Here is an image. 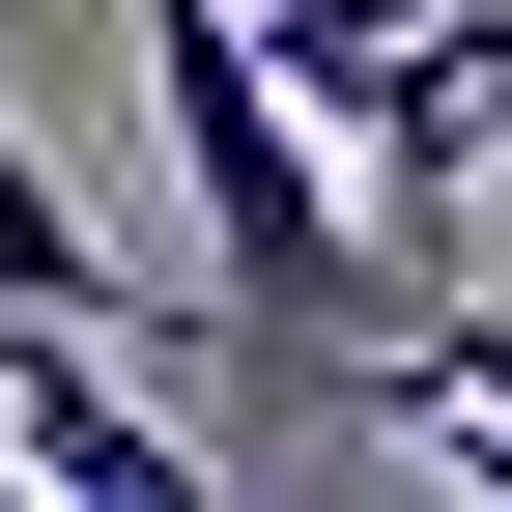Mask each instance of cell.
I'll return each mask as SVG.
<instances>
[{"label":"cell","mask_w":512,"mask_h":512,"mask_svg":"<svg viewBox=\"0 0 512 512\" xmlns=\"http://www.w3.org/2000/svg\"><path fill=\"white\" fill-rule=\"evenodd\" d=\"M143 114H171V200H200V313L285 399H399L427 256H370V143L285 86V29L256 0H143Z\"/></svg>","instance_id":"1"},{"label":"cell","mask_w":512,"mask_h":512,"mask_svg":"<svg viewBox=\"0 0 512 512\" xmlns=\"http://www.w3.org/2000/svg\"><path fill=\"white\" fill-rule=\"evenodd\" d=\"M399 427H512V285H427V342H399Z\"/></svg>","instance_id":"5"},{"label":"cell","mask_w":512,"mask_h":512,"mask_svg":"<svg viewBox=\"0 0 512 512\" xmlns=\"http://www.w3.org/2000/svg\"><path fill=\"white\" fill-rule=\"evenodd\" d=\"M256 29H285V86H313V114H370L427 29H456V0H256Z\"/></svg>","instance_id":"4"},{"label":"cell","mask_w":512,"mask_h":512,"mask_svg":"<svg viewBox=\"0 0 512 512\" xmlns=\"http://www.w3.org/2000/svg\"><path fill=\"white\" fill-rule=\"evenodd\" d=\"M0 313H114V342H143V313H171V285H143V256H114L86 200H57V171H29V143H0Z\"/></svg>","instance_id":"3"},{"label":"cell","mask_w":512,"mask_h":512,"mask_svg":"<svg viewBox=\"0 0 512 512\" xmlns=\"http://www.w3.org/2000/svg\"><path fill=\"white\" fill-rule=\"evenodd\" d=\"M0 484L29 512H200V427L143 399L114 313H0Z\"/></svg>","instance_id":"2"}]
</instances>
